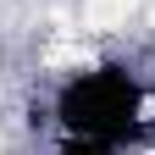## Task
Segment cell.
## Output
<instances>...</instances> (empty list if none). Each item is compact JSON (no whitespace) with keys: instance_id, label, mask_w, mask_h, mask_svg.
Returning a JSON list of instances; mask_svg holds the SVG:
<instances>
[{"instance_id":"cell-1","label":"cell","mask_w":155,"mask_h":155,"mask_svg":"<svg viewBox=\"0 0 155 155\" xmlns=\"http://www.w3.org/2000/svg\"><path fill=\"white\" fill-rule=\"evenodd\" d=\"M133 6H139V0H83V22L94 33H111V28H122L133 17Z\"/></svg>"},{"instance_id":"cell-2","label":"cell","mask_w":155,"mask_h":155,"mask_svg":"<svg viewBox=\"0 0 155 155\" xmlns=\"http://www.w3.org/2000/svg\"><path fill=\"white\" fill-rule=\"evenodd\" d=\"M45 61H50V67H94V50H89V45H50Z\"/></svg>"},{"instance_id":"cell-3","label":"cell","mask_w":155,"mask_h":155,"mask_svg":"<svg viewBox=\"0 0 155 155\" xmlns=\"http://www.w3.org/2000/svg\"><path fill=\"white\" fill-rule=\"evenodd\" d=\"M144 17H150V28H155V0H144Z\"/></svg>"}]
</instances>
